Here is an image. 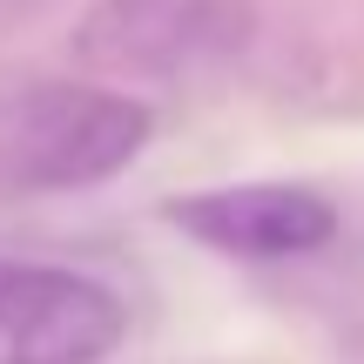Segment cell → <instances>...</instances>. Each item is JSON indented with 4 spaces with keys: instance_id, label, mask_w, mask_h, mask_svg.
Returning a JSON list of instances; mask_svg holds the SVG:
<instances>
[{
    "instance_id": "6da1fadb",
    "label": "cell",
    "mask_w": 364,
    "mask_h": 364,
    "mask_svg": "<svg viewBox=\"0 0 364 364\" xmlns=\"http://www.w3.org/2000/svg\"><path fill=\"white\" fill-rule=\"evenodd\" d=\"M156 135L142 95L115 81H34L0 108V189L61 196L122 176Z\"/></svg>"
},
{
    "instance_id": "7a4b0ae2",
    "label": "cell",
    "mask_w": 364,
    "mask_h": 364,
    "mask_svg": "<svg viewBox=\"0 0 364 364\" xmlns=\"http://www.w3.org/2000/svg\"><path fill=\"white\" fill-rule=\"evenodd\" d=\"M257 41L250 0H95L75 21V61L115 81H209Z\"/></svg>"
},
{
    "instance_id": "3957f363",
    "label": "cell",
    "mask_w": 364,
    "mask_h": 364,
    "mask_svg": "<svg viewBox=\"0 0 364 364\" xmlns=\"http://www.w3.org/2000/svg\"><path fill=\"white\" fill-rule=\"evenodd\" d=\"M122 331L129 311L102 277L0 257V364H102Z\"/></svg>"
},
{
    "instance_id": "277c9868",
    "label": "cell",
    "mask_w": 364,
    "mask_h": 364,
    "mask_svg": "<svg viewBox=\"0 0 364 364\" xmlns=\"http://www.w3.org/2000/svg\"><path fill=\"white\" fill-rule=\"evenodd\" d=\"M162 216L182 236H196L216 257H311L338 236V209L331 196H317L311 182H223V189H189L176 196Z\"/></svg>"
}]
</instances>
